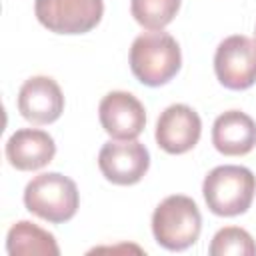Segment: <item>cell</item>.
<instances>
[{"label": "cell", "mask_w": 256, "mask_h": 256, "mask_svg": "<svg viewBox=\"0 0 256 256\" xmlns=\"http://www.w3.org/2000/svg\"><path fill=\"white\" fill-rule=\"evenodd\" d=\"M214 72L228 90H248L256 84V40L234 34L224 38L214 54Z\"/></svg>", "instance_id": "obj_6"}, {"label": "cell", "mask_w": 256, "mask_h": 256, "mask_svg": "<svg viewBox=\"0 0 256 256\" xmlns=\"http://www.w3.org/2000/svg\"><path fill=\"white\" fill-rule=\"evenodd\" d=\"M254 36H256V30H254ZM254 40H256V38H254Z\"/></svg>", "instance_id": "obj_16"}, {"label": "cell", "mask_w": 256, "mask_h": 256, "mask_svg": "<svg viewBox=\"0 0 256 256\" xmlns=\"http://www.w3.org/2000/svg\"><path fill=\"white\" fill-rule=\"evenodd\" d=\"M212 144L224 156H244L256 146V122L242 110H226L212 124Z\"/></svg>", "instance_id": "obj_12"}, {"label": "cell", "mask_w": 256, "mask_h": 256, "mask_svg": "<svg viewBox=\"0 0 256 256\" xmlns=\"http://www.w3.org/2000/svg\"><path fill=\"white\" fill-rule=\"evenodd\" d=\"M182 0H130L132 18L146 30L166 28L180 10Z\"/></svg>", "instance_id": "obj_14"}, {"label": "cell", "mask_w": 256, "mask_h": 256, "mask_svg": "<svg viewBox=\"0 0 256 256\" xmlns=\"http://www.w3.org/2000/svg\"><path fill=\"white\" fill-rule=\"evenodd\" d=\"M208 254L210 256H254L256 242L248 230L240 226H226L214 234Z\"/></svg>", "instance_id": "obj_15"}, {"label": "cell", "mask_w": 256, "mask_h": 256, "mask_svg": "<svg viewBox=\"0 0 256 256\" xmlns=\"http://www.w3.org/2000/svg\"><path fill=\"white\" fill-rule=\"evenodd\" d=\"M182 66V52L174 36L150 30L134 38L130 46V70L138 82L156 88L168 84Z\"/></svg>", "instance_id": "obj_1"}, {"label": "cell", "mask_w": 256, "mask_h": 256, "mask_svg": "<svg viewBox=\"0 0 256 256\" xmlns=\"http://www.w3.org/2000/svg\"><path fill=\"white\" fill-rule=\"evenodd\" d=\"M202 194L212 214L222 218L240 216L252 206L256 194V176L246 166H216L206 174Z\"/></svg>", "instance_id": "obj_2"}, {"label": "cell", "mask_w": 256, "mask_h": 256, "mask_svg": "<svg viewBox=\"0 0 256 256\" xmlns=\"http://www.w3.org/2000/svg\"><path fill=\"white\" fill-rule=\"evenodd\" d=\"M18 112L32 124H52L64 112V94L50 76L28 78L18 92Z\"/></svg>", "instance_id": "obj_10"}, {"label": "cell", "mask_w": 256, "mask_h": 256, "mask_svg": "<svg viewBox=\"0 0 256 256\" xmlns=\"http://www.w3.org/2000/svg\"><path fill=\"white\" fill-rule=\"evenodd\" d=\"M24 206L46 222H68L76 216L80 206L78 186L72 178L60 172H42L26 184Z\"/></svg>", "instance_id": "obj_3"}, {"label": "cell", "mask_w": 256, "mask_h": 256, "mask_svg": "<svg viewBox=\"0 0 256 256\" xmlns=\"http://www.w3.org/2000/svg\"><path fill=\"white\" fill-rule=\"evenodd\" d=\"M98 168L108 182L116 186H132L146 176L150 168V152L136 140H110L98 152Z\"/></svg>", "instance_id": "obj_7"}, {"label": "cell", "mask_w": 256, "mask_h": 256, "mask_svg": "<svg viewBox=\"0 0 256 256\" xmlns=\"http://www.w3.org/2000/svg\"><path fill=\"white\" fill-rule=\"evenodd\" d=\"M6 160L20 172H32L48 166L56 154L54 138L38 128H20L6 142Z\"/></svg>", "instance_id": "obj_11"}, {"label": "cell", "mask_w": 256, "mask_h": 256, "mask_svg": "<svg viewBox=\"0 0 256 256\" xmlns=\"http://www.w3.org/2000/svg\"><path fill=\"white\" fill-rule=\"evenodd\" d=\"M6 252L10 256H58L60 248L54 234L34 222L20 220L12 224L6 234Z\"/></svg>", "instance_id": "obj_13"}, {"label": "cell", "mask_w": 256, "mask_h": 256, "mask_svg": "<svg viewBox=\"0 0 256 256\" xmlns=\"http://www.w3.org/2000/svg\"><path fill=\"white\" fill-rule=\"evenodd\" d=\"M38 22L54 34H86L104 16L102 0H34Z\"/></svg>", "instance_id": "obj_5"}, {"label": "cell", "mask_w": 256, "mask_h": 256, "mask_svg": "<svg viewBox=\"0 0 256 256\" xmlns=\"http://www.w3.org/2000/svg\"><path fill=\"white\" fill-rule=\"evenodd\" d=\"M98 118L104 132L114 140H136L146 126L142 102L124 90H112L100 100Z\"/></svg>", "instance_id": "obj_8"}, {"label": "cell", "mask_w": 256, "mask_h": 256, "mask_svg": "<svg viewBox=\"0 0 256 256\" xmlns=\"http://www.w3.org/2000/svg\"><path fill=\"white\" fill-rule=\"evenodd\" d=\"M200 232L202 214L190 196L172 194L154 208L152 234L162 248L170 252H182L198 240Z\"/></svg>", "instance_id": "obj_4"}, {"label": "cell", "mask_w": 256, "mask_h": 256, "mask_svg": "<svg viewBox=\"0 0 256 256\" xmlns=\"http://www.w3.org/2000/svg\"><path fill=\"white\" fill-rule=\"evenodd\" d=\"M202 134V120L188 104H170L156 120V144L168 154L192 150Z\"/></svg>", "instance_id": "obj_9"}]
</instances>
